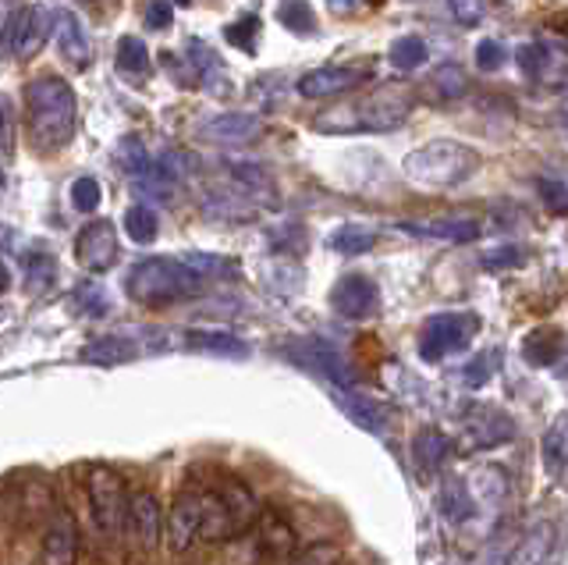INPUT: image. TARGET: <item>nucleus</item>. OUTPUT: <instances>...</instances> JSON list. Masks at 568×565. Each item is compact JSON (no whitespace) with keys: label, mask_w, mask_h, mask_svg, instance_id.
<instances>
[{"label":"nucleus","mask_w":568,"mask_h":565,"mask_svg":"<svg viewBox=\"0 0 568 565\" xmlns=\"http://www.w3.org/2000/svg\"><path fill=\"white\" fill-rule=\"evenodd\" d=\"M390 64L398 68V72H413V68H419L426 61V43L419 37H402L390 43Z\"/></svg>","instance_id":"nucleus-21"},{"label":"nucleus","mask_w":568,"mask_h":565,"mask_svg":"<svg viewBox=\"0 0 568 565\" xmlns=\"http://www.w3.org/2000/svg\"><path fill=\"white\" fill-rule=\"evenodd\" d=\"M203 292V274L192 268L189 260H171V256H153L142 260L129 274V295L146 306H164V303H182Z\"/></svg>","instance_id":"nucleus-5"},{"label":"nucleus","mask_w":568,"mask_h":565,"mask_svg":"<svg viewBox=\"0 0 568 565\" xmlns=\"http://www.w3.org/2000/svg\"><path fill=\"white\" fill-rule=\"evenodd\" d=\"M26 135L40 153L64 150L75 135V93L58 75H40L26 85Z\"/></svg>","instance_id":"nucleus-2"},{"label":"nucleus","mask_w":568,"mask_h":565,"mask_svg":"<svg viewBox=\"0 0 568 565\" xmlns=\"http://www.w3.org/2000/svg\"><path fill=\"white\" fill-rule=\"evenodd\" d=\"M373 75V68H316L298 79V93L306 100H327L337 93H348Z\"/></svg>","instance_id":"nucleus-12"},{"label":"nucleus","mask_w":568,"mask_h":565,"mask_svg":"<svg viewBox=\"0 0 568 565\" xmlns=\"http://www.w3.org/2000/svg\"><path fill=\"white\" fill-rule=\"evenodd\" d=\"M174 19V8L168 4V0H153V4H146V14H142V22H146L150 29H168Z\"/></svg>","instance_id":"nucleus-29"},{"label":"nucleus","mask_w":568,"mask_h":565,"mask_svg":"<svg viewBox=\"0 0 568 565\" xmlns=\"http://www.w3.org/2000/svg\"><path fill=\"white\" fill-rule=\"evenodd\" d=\"M263 129V121L256 114H242V111H227V114H217L213 121L200 129V139L206 143H248V139H256Z\"/></svg>","instance_id":"nucleus-13"},{"label":"nucleus","mask_w":568,"mask_h":565,"mask_svg":"<svg viewBox=\"0 0 568 565\" xmlns=\"http://www.w3.org/2000/svg\"><path fill=\"white\" fill-rule=\"evenodd\" d=\"M53 29H58L61 58L71 68H85L89 61H93V54H89V37H85V29H82L75 11H58V22H53Z\"/></svg>","instance_id":"nucleus-15"},{"label":"nucleus","mask_w":568,"mask_h":565,"mask_svg":"<svg viewBox=\"0 0 568 565\" xmlns=\"http://www.w3.org/2000/svg\"><path fill=\"white\" fill-rule=\"evenodd\" d=\"M71 203H75V210H82V214L97 210L100 206V182L97 179H79L75 185H71Z\"/></svg>","instance_id":"nucleus-27"},{"label":"nucleus","mask_w":568,"mask_h":565,"mask_svg":"<svg viewBox=\"0 0 568 565\" xmlns=\"http://www.w3.org/2000/svg\"><path fill=\"white\" fill-rule=\"evenodd\" d=\"M452 11L458 14V22H479V0H452Z\"/></svg>","instance_id":"nucleus-30"},{"label":"nucleus","mask_w":568,"mask_h":565,"mask_svg":"<svg viewBox=\"0 0 568 565\" xmlns=\"http://www.w3.org/2000/svg\"><path fill=\"white\" fill-rule=\"evenodd\" d=\"M256 32H260V19L256 14H245V19H239V22H231L227 29H224V40L231 43V47H239V50H253L256 47Z\"/></svg>","instance_id":"nucleus-24"},{"label":"nucleus","mask_w":568,"mask_h":565,"mask_svg":"<svg viewBox=\"0 0 568 565\" xmlns=\"http://www.w3.org/2000/svg\"><path fill=\"white\" fill-rule=\"evenodd\" d=\"M75 256L82 268L89 271H106L114 268L121 256V242H118V228L111 221H93L85 224L79 239H75Z\"/></svg>","instance_id":"nucleus-10"},{"label":"nucleus","mask_w":568,"mask_h":565,"mask_svg":"<svg viewBox=\"0 0 568 565\" xmlns=\"http://www.w3.org/2000/svg\"><path fill=\"white\" fill-rule=\"evenodd\" d=\"M373 306H377V285H373L369 278L352 274L334 289V310L345 313L348 321H359V316H366Z\"/></svg>","instance_id":"nucleus-14"},{"label":"nucleus","mask_w":568,"mask_h":565,"mask_svg":"<svg viewBox=\"0 0 568 565\" xmlns=\"http://www.w3.org/2000/svg\"><path fill=\"white\" fill-rule=\"evenodd\" d=\"M540 192L547 196L550 210H555V214H561V210H565V189H561V182H540Z\"/></svg>","instance_id":"nucleus-31"},{"label":"nucleus","mask_w":568,"mask_h":565,"mask_svg":"<svg viewBox=\"0 0 568 565\" xmlns=\"http://www.w3.org/2000/svg\"><path fill=\"white\" fill-rule=\"evenodd\" d=\"M164 544V516L146 487H129V519H124V552L132 555L135 565H150L156 547Z\"/></svg>","instance_id":"nucleus-7"},{"label":"nucleus","mask_w":568,"mask_h":565,"mask_svg":"<svg viewBox=\"0 0 568 565\" xmlns=\"http://www.w3.org/2000/svg\"><path fill=\"white\" fill-rule=\"evenodd\" d=\"M413 90H402V85H384L377 93L355 97L337 103V108L324 111L313 118V129L324 135H366V132H390L398 129L402 121L413 111Z\"/></svg>","instance_id":"nucleus-3"},{"label":"nucleus","mask_w":568,"mask_h":565,"mask_svg":"<svg viewBox=\"0 0 568 565\" xmlns=\"http://www.w3.org/2000/svg\"><path fill=\"white\" fill-rule=\"evenodd\" d=\"M505 61H508V54H505V47L497 40H479L476 43V68H479V72H501Z\"/></svg>","instance_id":"nucleus-25"},{"label":"nucleus","mask_w":568,"mask_h":565,"mask_svg":"<svg viewBox=\"0 0 568 565\" xmlns=\"http://www.w3.org/2000/svg\"><path fill=\"white\" fill-rule=\"evenodd\" d=\"M79 552H82L79 523L71 516V508L58 502L43 523L40 547H36V565H79Z\"/></svg>","instance_id":"nucleus-8"},{"label":"nucleus","mask_w":568,"mask_h":565,"mask_svg":"<svg viewBox=\"0 0 568 565\" xmlns=\"http://www.w3.org/2000/svg\"><path fill=\"white\" fill-rule=\"evenodd\" d=\"M292 565H342V552L334 544H313L306 552H298Z\"/></svg>","instance_id":"nucleus-28"},{"label":"nucleus","mask_w":568,"mask_h":565,"mask_svg":"<svg viewBox=\"0 0 568 565\" xmlns=\"http://www.w3.org/2000/svg\"><path fill=\"white\" fill-rule=\"evenodd\" d=\"M47 14L40 8H18L11 19H8V29L4 37H0V50L18 61H29L40 54V47L47 40Z\"/></svg>","instance_id":"nucleus-9"},{"label":"nucleus","mask_w":568,"mask_h":565,"mask_svg":"<svg viewBox=\"0 0 568 565\" xmlns=\"http://www.w3.org/2000/svg\"><path fill=\"white\" fill-rule=\"evenodd\" d=\"M8 285V271L4 268H0V289H4Z\"/></svg>","instance_id":"nucleus-34"},{"label":"nucleus","mask_w":568,"mask_h":565,"mask_svg":"<svg viewBox=\"0 0 568 565\" xmlns=\"http://www.w3.org/2000/svg\"><path fill=\"white\" fill-rule=\"evenodd\" d=\"M118 68L129 75H139L150 68V47L142 43L139 37H121L118 40Z\"/></svg>","instance_id":"nucleus-20"},{"label":"nucleus","mask_w":568,"mask_h":565,"mask_svg":"<svg viewBox=\"0 0 568 565\" xmlns=\"http://www.w3.org/2000/svg\"><path fill=\"white\" fill-rule=\"evenodd\" d=\"M79 473V491L93 523L97 537L106 547L124 544V519H129V484L124 476L106 466V463H85L75 470Z\"/></svg>","instance_id":"nucleus-4"},{"label":"nucleus","mask_w":568,"mask_h":565,"mask_svg":"<svg viewBox=\"0 0 568 565\" xmlns=\"http://www.w3.org/2000/svg\"><path fill=\"white\" fill-rule=\"evenodd\" d=\"M544 458H547L550 473H561V466H565V423L561 420L544 437Z\"/></svg>","instance_id":"nucleus-26"},{"label":"nucleus","mask_w":568,"mask_h":565,"mask_svg":"<svg viewBox=\"0 0 568 565\" xmlns=\"http://www.w3.org/2000/svg\"><path fill=\"white\" fill-rule=\"evenodd\" d=\"M260 502L239 476L203 470L182 484L164 516V541L174 555H189L203 544H231L260 519Z\"/></svg>","instance_id":"nucleus-1"},{"label":"nucleus","mask_w":568,"mask_h":565,"mask_svg":"<svg viewBox=\"0 0 568 565\" xmlns=\"http://www.w3.org/2000/svg\"><path fill=\"white\" fill-rule=\"evenodd\" d=\"M8 129V100H0V132Z\"/></svg>","instance_id":"nucleus-33"},{"label":"nucleus","mask_w":568,"mask_h":565,"mask_svg":"<svg viewBox=\"0 0 568 565\" xmlns=\"http://www.w3.org/2000/svg\"><path fill=\"white\" fill-rule=\"evenodd\" d=\"M405 228H408V232H416V235H434V239H452V242H473L479 235V224L476 221H455V218L405 224Z\"/></svg>","instance_id":"nucleus-16"},{"label":"nucleus","mask_w":568,"mask_h":565,"mask_svg":"<svg viewBox=\"0 0 568 565\" xmlns=\"http://www.w3.org/2000/svg\"><path fill=\"white\" fill-rule=\"evenodd\" d=\"M327 8H331L334 14H348V11L359 8V0H327Z\"/></svg>","instance_id":"nucleus-32"},{"label":"nucleus","mask_w":568,"mask_h":565,"mask_svg":"<svg viewBox=\"0 0 568 565\" xmlns=\"http://www.w3.org/2000/svg\"><path fill=\"white\" fill-rule=\"evenodd\" d=\"M402 168L405 179H413L416 185L448 189L473 179L479 168V153L466 143H455V139H437V143H426L408 153Z\"/></svg>","instance_id":"nucleus-6"},{"label":"nucleus","mask_w":568,"mask_h":565,"mask_svg":"<svg viewBox=\"0 0 568 565\" xmlns=\"http://www.w3.org/2000/svg\"><path fill=\"white\" fill-rule=\"evenodd\" d=\"M373 242H377V232H366V228H355V224H345V228H337L331 245L337 253H345V256H359L366 250H373Z\"/></svg>","instance_id":"nucleus-19"},{"label":"nucleus","mask_w":568,"mask_h":565,"mask_svg":"<svg viewBox=\"0 0 568 565\" xmlns=\"http://www.w3.org/2000/svg\"><path fill=\"white\" fill-rule=\"evenodd\" d=\"M178 4H182V8H185V4H192V0H178Z\"/></svg>","instance_id":"nucleus-35"},{"label":"nucleus","mask_w":568,"mask_h":565,"mask_svg":"<svg viewBox=\"0 0 568 565\" xmlns=\"http://www.w3.org/2000/svg\"><path fill=\"white\" fill-rule=\"evenodd\" d=\"M124 232H129L135 242H153L156 239V214L146 203L132 206L129 214H124Z\"/></svg>","instance_id":"nucleus-22"},{"label":"nucleus","mask_w":568,"mask_h":565,"mask_svg":"<svg viewBox=\"0 0 568 565\" xmlns=\"http://www.w3.org/2000/svg\"><path fill=\"white\" fill-rule=\"evenodd\" d=\"M277 19L284 29L295 32V37H313L316 32V14L310 8V0H281Z\"/></svg>","instance_id":"nucleus-17"},{"label":"nucleus","mask_w":568,"mask_h":565,"mask_svg":"<svg viewBox=\"0 0 568 565\" xmlns=\"http://www.w3.org/2000/svg\"><path fill=\"white\" fill-rule=\"evenodd\" d=\"M515 61H519V68H523V75H526V79H544V75H547V61H550V54H547V47H544V43H526V47L515 50Z\"/></svg>","instance_id":"nucleus-23"},{"label":"nucleus","mask_w":568,"mask_h":565,"mask_svg":"<svg viewBox=\"0 0 568 565\" xmlns=\"http://www.w3.org/2000/svg\"><path fill=\"white\" fill-rule=\"evenodd\" d=\"M476 334V321L469 313H444V316H434L430 324L423 331V356L426 360H440L448 356V352L462 349L469 339Z\"/></svg>","instance_id":"nucleus-11"},{"label":"nucleus","mask_w":568,"mask_h":565,"mask_svg":"<svg viewBox=\"0 0 568 565\" xmlns=\"http://www.w3.org/2000/svg\"><path fill=\"white\" fill-rule=\"evenodd\" d=\"M466 90H469V79H466V72H462L458 64H440L437 72L430 75V93H434V100H440V103L458 100Z\"/></svg>","instance_id":"nucleus-18"}]
</instances>
